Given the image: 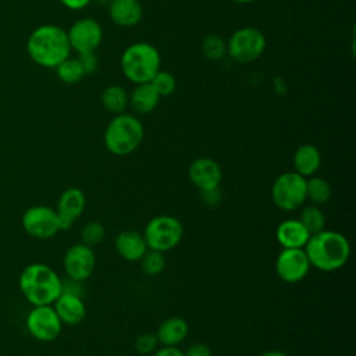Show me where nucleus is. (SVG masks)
I'll return each instance as SVG.
<instances>
[{"instance_id": "1", "label": "nucleus", "mask_w": 356, "mask_h": 356, "mask_svg": "<svg viewBox=\"0 0 356 356\" xmlns=\"http://www.w3.org/2000/svg\"><path fill=\"white\" fill-rule=\"evenodd\" d=\"M303 249L310 266L325 273L339 270L350 256V245L346 236L328 229L310 235Z\"/></svg>"}, {"instance_id": "2", "label": "nucleus", "mask_w": 356, "mask_h": 356, "mask_svg": "<svg viewBox=\"0 0 356 356\" xmlns=\"http://www.w3.org/2000/svg\"><path fill=\"white\" fill-rule=\"evenodd\" d=\"M26 50L29 57L39 65L56 68L70 57L71 46L67 32L57 25H42L28 38Z\"/></svg>"}, {"instance_id": "3", "label": "nucleus", "mask_w": 356, "mask_h": 356, "mask_svg": "<svg viewBox=\"0 0 356 356\" xmlns=\"http://www.w3.org/2000/svg\"><path fill=\"white\" fill-rule=\"evenodd\" d=\"M18 285L22 296L32 306L53 305L61 293L60 275L43 263H31L24 267Z\"/></svg>"}, {"instance_id": "4", "label": "nucleus", "mask_w": 356, "mask_h": 356, "mask_svg": "<svg viewBox=\"0 0 356 356\" xmlns=\"http://www.w3.org/2000/svg\"><path fill=\"white\" fill-rule=\"evenodd\" d=\"M145 129L140 120L132 114L121 113L107 124L104 146L114 156H128L142 143Z\"/></svg>"}, {"instance_id": "5", "label": "nucleus", "mask_w": 356, "mask_h": 356, "mask_svg": "<svg viewBox=\"0 0 356 356\" xmlns=\"http://www.w3.org/2000/svg\"><path fill=\"white\" fill-rule=\"evenodd\" d=\"M161 57L159 50L147 42L129 44L121 56V70L134 83H146L160 71Z\"/></svg>"}, {"instance_id": "6", "label": "nucleus", "mask_w": 356, "mask_h": 356, "mask_svg": "<svg viewBox=\"0 0 356 356\" xmlns=\"http://www.w3.org/2000/svg\"><path fill=\"white\" fill-rule=\"evenodd\" d=\"M143 238L147 245V249L168 252L174 249L182 239L184 227L181 221L168 214H161L153 217L145 227Z\"/></svg>"}, {"instance_id": "7", "label": "nucleus", "mask_w": 356, "mask_h": 356, "mask_svg": "<svg viewBox=\"0 0 356 356\" xmlns=\"http://www.w3.org/2000/svg\"><path fill=\"white\" fill-rule=\"evenodd\" d=\"M271 199L284 211L299 209L306 200V178L295 171L280 174L273 182Z\"/></svg>"}, {"instance_id": "8", "label": "nucleus", "mask_w": 356, "mask_h": 356, "mask_svg": "<svg viewBox=\"0 0 356 356\" xmlns=\"http://www.w3.org/2000/svg\"><path fill=\"white\" fill-rule=\"evenodd\" d=\"M264 33L253 26H243L235 31L227 42V54L236 63L246 64L257 60L266 50Z\"/></svg>"}, {"instance_id": "9", "label": "nucleus", "mask_w": 356, "mask_h": 356, "mask_svg": "<svg viewBox=\"0 0 356 356\" xmlns=\"http://www.w3.org/2000/svg\"><path fill=\"white\" fill-rule=\"evenodd\" d=\"M21 224L24 231L36 239H50L61 231L56 209L44 204L28 207L22 214Z\"/></svg>"}, {"instance_id": "10", "label": "nucleus", "mask_w": 356, "mask_h": 356, "mask_svg": "<svg viewBox=\"0 0 356 356\" xmlns=\"http://www.w3.org/2000/svg\"><path fill=\"white\" fill-rule=\"evenodd\" d=\"M26 331L31 337L40 342L54 341L63 328V323L58 318L51 305L33 306L25 320Z\"/></svg>"}, {"instance_id": "11", "label": "nucleus", "mask_w": 356, "mask_h": 356, "mask_svg": "<svg viewBox=\"0 0 356 356\" xmlns=\"http://www.w3.org/2000/svg\"><path fill=\"white\" fill-rule=\"evenodd\" d=\"M310 261L303 248L282 249L275 260V273L281 281L296 284L302 281L310 271Z\"/></svg>"}, {"instance_id": "12", "label": "nucleus", "mask_w": 356, "mask_h": 356, "mask_svg": "<svg viewBox=\"0 0 356 356\" xmlns=\"http://www.w3.org/2000/svg\"><path fill=\"white\" fill-rule=\"evenodd\" d=\"M71 50L78 54L96 51L103 39V29L93 18L76 19L67 32Z\"/></svg>"}, {"instance_id": "13", "label": "nucleus", "mask_w": 356, "mask_h": 356, "mask_svg": "<svg viewBox=\"0 0 356 356\" xmlns=\"http://www.w3.org/2000/svg\"><path fill=\"white\" fill-rule=\"evenodd\" d=\"M96 264V256L90 246L85 243H75L70 246L63 257V268L67 277L85 281L88 280Z\"/></svg>"}, {"instance_id": "14", "label": "nucleus", "mask_w": 356, "mask_h": 356, "mask_svg": "<svg viewBox=\"0 0 356 356\" xmlns=\"http://www.w3.org/2000/svg\"><path fill=\"white\" fill-rule=\"evenodd\" d=\"M86 204L85 193L79 188H67L61 192L57 200L56 211L60 221V228L70 229L74 222L82 216Z\"/></svg>"}, {"instance_id": "15", "label": "nucleus", "mask_w": 356, "mask_h": 356, "mask_svg": "<svg viewBox=\"0 0 356 356\" xmlns=\"http://www.w3.org/2000/svg\"><path fill=\"white\" fill-rule=\"evenodd\" d=\"M188 177L199 191H204L220 186L222 171L216 160L210 157H197L191 163Z\"/></svg>"}, {"instance_id": "16", "label": "nucleus", "mask_w": 356, "mask_h": 356, "mask_svg": "<svg viewBox=\"0 0 356 356\" xmlns=\"http://www.w3.org/2000/svg\"><path fill=\"white\" fill-rule=\"evenodd\" d=\"M53 307L61 323L67 325H76L86 317V306L82 298L75 295L61 292L54 300Z\"/></svg>"}, {"instance_id": "17", "label": "nucleus", "mask_w": 356, "mask_h": 356, "mask_svg": "<svg viewBox=\"0 0 356 356\" xmlns=\"http://www.w3.org/2000/svg\"><path fill=\"white\" fill-rule=\"evenodd\" d=\"M108 15L115 25L129 28L140 22L143 7L139 0H110Z\"/></svg>"}, {"instance_id": "18", "label": "nucleus", "mask_w": 356, "mask_h": 356, "mask_svg": "<svg viewBox=\"0 0 356 356\" xmlns=\"http://www.w3.org/2000/svg\"><path fill=\"white\" fill-rule=\"evenodd\" d=\"M117 253L127 261H139L147 250V245L140 232L134 229L121 231L114 241Z\"/></svg>"}, {"instance_id": "19", "label": "nucleus", "mask_w": 356, "mask_h": 356, "mask_svg": "<svg viewBox=\"0 0 356 356\" xmlns=\"http://www.w3.org/2000/svg\"><path fill=\"white\" fill-rule=\"evenodd\" d=\"M275 238L277 242L282 246V249H296L305 248L306 242L310 238V234L306 231V228L298 218H289L278 224Z\"/></svg>"}, {"instance_id": "20", "label": "nucleus", "mask_w": 356, "mask_h": 356, "mask_svg": "<svg viewBox=\"0 0 356 356\" xmlns=\"http://www.w3.org/2000/svg\"><path fill=\"white\" fill-rule=\"evenodd\" d=\"M189 332V325L185 318L172 316L165 318L157 328L156 337L163 346H178L185 341Z\"/></svg>"}, {"instance_id": "21", "label": "nucleus", "mask_w": 356, "mask_h": 356, "mask_svg": "<svg viewBox=\"0 0 356 356\" xmlns=\"http://www.w3.org/2000/svg\"><path fill=\"white\" fill-rule=\"evenodd\" d=\"M295 172L300 174L305 178L314 175L321 165V153L320 150L310 143L300 145L292 157Z\"/></svg>"}, {"instance_id": "22", "label": "nucleus", "mask_w": 356, "mask_h": 356, "mask_svg": "<svg viewBox=\"0 0 356 356\" xmlns=\"http://www.w3.org/2000/svg\"><path fill=\"white\" fill-rule=\"evenodd\" d=\"M160 102V95L152 86L150 82L138 83L132 93L128 96V104L138 114H149L152 113Z\"/></svg>"}, {"instance_id": "23", "label": "nucleus", "mask_w": 356, "mask_h": 356, "mask_svg": "<svg viewBox=\"0 0 356 356\" xmlns=\"http://www.w3.org/2000/svg\"><path fill=\"white\" fill-rule=\"evenodd\" d=\"M332 196V188L330 182L321 177H309L306 178V200L312 204L323 206Z\"/></svg>"}, {"instance_id": "24", "label": "nucleus", "mask_w": 356, "mask_h": 356, "mask_svg": "<svg viewBox=\"0 0 356 356\" xmlns=\"http://www.w3.org/2000/svg\"><path fill=\"white\" fill-rule=\"evenodd\" d=\"M100 102L107 111L113 114H121L128 106V95L122 86L108 85L103 89L100 95Z\"/></svg>"}, {"instance_id": "25", "label": "nucleus", "mask_w": 356, "mask_h": 356, "mask_svg": "<svg viewBox=\"0 0 356 356\" xmlns=\"http://www.w3.org/2000/svg\"><path fill=\"white\" fill-rule=\"evenodd\" d=\"M298 220L302 222V225L310 235H314L325 229V216L323 210L316 204L310 203L309 206H305L300 210Z\"/></svg>"}, {"instance_id": "26", "label": "nucleus", "mask_w": 356, "mask_h": 356, "mask_svg": "<svg viewBox=\"0 0 356 356\" xmlns=\"http://www.w3.org/2000/svg\"><path fill=\"white\" fill-rule=\"evenodd\" d=\"M56 74L61 82L68 85L78 83L85 76V71L81 63L78 61V58H70V57H67L64 61H61L56 67Z\"/></svg>"}, {"instance_id": "27", "label": "nucleus", "mask_w": 356, "mask_h": 356, "mask_svg": "<svg viewBox=\"0 0 356 356\" xmlns=\"http://www.w3.org/2000/svg\"><path fill=\"white\" fill-rule=\"evenodd\" d=\"M202 53L210 61H218L227 54V42L217 33H209L202 40Z\"/></svg>"}, {"instance_id": "28", "label": "nucleus", "mask_w": 356, "mask_h": 356, "mask_svg": "<svg viewBox=\"0 0 356 356\" xmlns=\"http://www.w3.org/2000/svg\"><path fill=\"white\" fill-rule=\"evenodd\" d=\"M139 263H140L142 271L146 275L154 277V275H159L160 273H163V270L165 267V257H164L163 252L147 249L145 252V254L140 257Z\"/></svg>"}, {"instance_id": "29", "label": "nucleus", "mask_w": 356, "mask_h": 356, "mask_svg": "<svg viewBox=\"0 0 356 356\" xmlns=\"http://www.w3.org/2000/svg\"><path fill=\"white\" fill-rule=\"evenodd\" d=\"M152 86L156 89V92L161 96H170L177 89V79L175 76L168 71H159L150 81Z\"/></svg>"}, {"instance_id": "30", "label": "nucleus", "mask_w": 356, "mask_h": 356, "mask_svg": "<svg viewBox=\"0 0 356 356\" xmlns=\"http://www.w3.org/2000/svg\"><path fill=\"white\" fill-rule=\"evenodd\" d=\"M104 227L99 221H90L81 229V241L88 246L99 245L104 239Z\"/></svg>"}, {"instance_id": "31", "label": "nucleus", "mask_w": 356, "mask_h": 356, "mask_svg": "<svg viewBox=\"0 0 356 356\" xmlns=\"http://www.w3.org/2000/svg\"><path fill=\"white\" fill-rule=\"evenodd\" d=\"M157 345H159V341H157L156 334H153V332H143V334L138 335L135 339V343H134V346L139 355L153 353L157 349Z\"/></svg>"}, {"instance_id": "32", "label": "nucleus", "mask_w": 356, "mask_h": 356, "mask_svg": "<svg viewBox=\"0 0 356 356\" xmlns=\"http://www.w3.org/2000/svg\"><path fill=\"white\" fill-rule=\"evenodd\" d=\"M61 292L82 298V295L85 293L83 281H78V280L67 277L65 280H61Z\"/></svg>"}, {"instance_id": "33", "label": "nucleus", "mask_w": 356, "mask_h": 356, "mask_svg": "<svg viewBox=\"0 0 356 356\" xmlns=\"http://www.w3.org/2000/svg\"><path fill=\"white\" fill-rule=\"evenodd\" d=\"M78 61L81 63L85 75L88 74H93L97 70V64H99V58L96 56V51H90V53H82L78 57Z\"/></svg>"}, {"instance_id": "34", "label": "nucleus", "mask_w": 356, "mask_h": 356, "mask_svg": "<svg viewBox=\"0 0 356 356\" xmlns=\"http://www.w3.org/2000/svg\"><path fill=\"white\" fill-rule=\"evenodd\" d=\"M200 197L203 200V203L209 207H216L220 204L221 199H222V193L220 186L217 188H210V189H204L200 191Z\"/></svg>"}, {"instance_id": "35", "label": "nucleus", "mask_w": 356, "mask_h": 356, "mask_svg": "<svg viewBox=\"0 0 356 356\" xmlns=\"http://www.w3.org/2000/svg\"><path fill=\"white\" fill-rule=\"evenodd\" d=\"M185 356H211V349L209 348V345L202 343V342H196L192 343L185 352Z\"/></svg>"}, {"instance_id": "36", "label": "nucleus", "mask_w": 356, "mask_h": 356, "mask_svg": "<svg viewBox=\"0 0 356 356\" xmlns=\"http://www.w3.org/2000/svg\"><path fill=\"white\" fill-rule=\"evenodd\" d=\"M152 355L153 356H185L184 350H181L177 346H161L156 349Z\"/></svg>"}, {"instance_id": "37", "label": "nucleus", "mask_w": 356, "mask_h": 356, "mask_svg": "<svg viewBox=\"0 0 356 356\" xmlns=\"http://www.w3.org/2000/svg\"><path fill=\"white\" fill-rule=\"evenodd\" d=\"M64 7L70 10H82L85 8L92 0H60Z\"/></svg>"}, {"instance_id": "38", "label": "nucleus", "mask_w": 356, "mask_h": 356, "mask_svg": "<svg viewBox=\"0 0 356 356\" xmlns=\"http://www.w3.org/2000/svg\"><path fill=\"white\" fill-rule=\"evenodd\" d=\"M259 356H289V355H288V353H285L284 350L270 349V350H264V352H261Z\"/></svg>"}, {"instance_id": "39", "label": "nucleus", "mask_w": 356, "mask_h": 356, "mask_svg": "<svg viewBox=\"0 0 356 356\" xmlns=\"http://www.w3.org/2000/svg\"><path fill=\"white\" fill-rule=\"evenodd\" d=\"M232 1L239 3V4H250V3H253V1H256V0H232Z\"/></svg>"}]
</instances>
